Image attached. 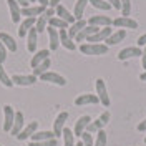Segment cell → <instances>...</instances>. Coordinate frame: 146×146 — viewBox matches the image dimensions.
<instances>
[{"instance_id": "obj_19", "label": "cell", "mask_w": 146, "mask_h": 146, "mask_svg": "<svg viewBox=\"0 0 146 146\" xmlns=\"http://www.w3.org/2000/svg\"><path fill=\"white\" fill-rule=\"evenodd\" d=\"M125 36H126V30H123V28H119V30H116V32H113L111 35L105 40V45H118L121 40H125Z\"/></svg>"}, {"instance_id": "obj_45", "label": "cell", "mask_w": 146, "mask_h": 146, "mask_svg": "<svg viewBox=\"0 0 146 146\" xmlns=\"http://www.w3.org/2000/svg\"><path fill=\"white\" fill-rule=\"evenodd\" d=\"M141 65H143V68H145V72H146V46H145V50H143V53H141Z\"/></svg>"}, {"instance_id": "obj_30", "label": "cell", "mask_w": 146, "mask_h": 146, "mask_svg": "<svg viewBox=\"0 0 146 146\" xmlns=\"http://www.w3.org/2000/svg\"><path fill=\"white\" fill-rule=\"evenodd\" d=\"M48 15L46 13H42L40 17H36V23H35V28L38 33H42L43 30H46V25H48Z\"/></svg>"}, {"instance_id": "obj_52", "label": "cell", "mask_w": 146, "mask_h": 146, "mask_svg": "<svg viewBox=\"0 0 146 146\" xmlns=\"http://www.w3.org/2000/svg\"><path fill=\"white\" fill-rule=\"evenodd\" d=\"M145 145H146V136H145Z\"/></svg>"}, {"instance_id": "obj_17", "label": "cell", "mask_w": 146, "mask_h": 146, "mask_svg": "<svg viewBox=\"0 0 146 146\" xmlns=\"http://www.w3.org/2000/svg\"><path fill=\"white\" fill-rule=\"evenodd\" d=\"M36 128H38V121H30L27 126H25V128H23V129H22V131L17 135V138L20 139V141H25L27 138H30L33 133H35Z\"/></svg>"}, {"instance_id": "obj_20", "label": "cell", "mask_w": 146, "mask_h": 146, "mask_svg": "<svg viewBox=\"0 0 146 146\" xmlns=\"http://www.w3.org/2000/svg\"><path fill=\"white\" fill-rule=\"evenodd\" d=\"M58 35H60V43H62V45L66 48V50L73 52V50L76 48L75 42H73L72 38L68 36V32H66V28H62V30H58Z\"/></svg>"}, {"instance_id": "obj_6", "label": "cell", "mask_w": 146, "mask_h": 146, "mask_svg": "<svg viewBox=\"0 0 146 146\" xmlns=\"http://www.w3.org/2000/svg\"><path fill=\"white\" fill-rule=\"evenodd\" d=\"M141 53H143V50H141L139 46H126V48H123V50L118 53V60L119 62H125V60H128V58L141 56Z\"/></svg>"}, {"instance_id": "obj_24", "label": "cell", "mask_w": 146, "mask_h": 146, "mask_svg": "<svg viewBox=\"0 0 146 146\" xmlns=\"http://www.w3.org/2000/svg\"><path fill=\"white\" fill-rule=\"evenodd\" d=\"M22 129H23V113L22 111H15V121H13V126L10 129V135L17 136Z\"/></svg>"}, {"instance_id": "obj_43", "label": "cell", "mask_w": 146, "mask_h": 146, "mask_svg": "<svg viewBox=\"0 0 146 146\" xmlns=\"http://www.w3.org/2000/svg\"><path fill=\"white\" fill-rule=\"evenodd\" d=\"M138 131H141V133H145V131H146V118L143 119V121H139V123H138Z\"/></svg>"}, {"instance_id": "obj_8", "label": "cell", "mask_w": 146, "mask_h": 146, "mask_svg": "<svg viewBox=\"0 0 146 146\" xmlns=\"http://www.w3.org/2000/svg\"><path fill=\"white\" fill-rule=\"evenodd\" d=\"M66 119H68V113H66V111H62V113L56 116V119L53 121V133H55V138L62 136Z\"/></svg>"}, {"instance_id": "obj_16", "label": "cell", "mask_w": 146, "mask_h": 146, "mask_svg": "<svg viewBox=\"0 0 146 146\" xmlns=\"http://www.w3.org/2000/svg\"><path fill=\"white\" fill-rule=\"evenodd\" d=\"M48 7H43V5H33V7H25V9H22V15L27 18V17H33L36 18V15L40 17L42 13H45V10Z\"/></svg>"}, {"instance_id": "obj_3", "label": "cell", "mask_w": 146, "mask_h": 146, "mask_svg": "<svg viewBox=\"0 0 146 146\" xmlns=\"http://www.w3.org/2000/svg\"><path fill=\"white\" fill-rule=\"evenodd\" d=\"M38 78H40V82L53 83V85H58V86H65L66 85V80L62 75H58V73H55V72H45L43 75H40Z\"/></svg>"}, {"instance_id": "obj_14", "label": "cell", "mask_w": 146, "mask_h": 146, "mask_svg": "<svg viewBox=\"0 0 146 146\" xmlns=\"http://www.w3.org/2000/svg\"><path fill=\"white\" fill-rule=\"evenodd\" d=\"M55 15H56L58 18H62V20H65V22H66V23H70V25L76 22V20H75V17H73V13H70V12H68V9H66V7H63L62 3L55 9Z\"/></svg>"}, {"instance_id": "obj_23", "label": "cell", "mask_w": 146, "mask_h": 146, "mask_svg": "<svg viewBox=\"0 0 146 146\" xmlns=\"http://www.w3.org/2000/svg\"><path fill=\"white\" fill-rule=\"evenodd\" d=\"M0 42L5 45V48L9 50V52H17V42L13 40V36H10L9 33H5V32H2L0 33Z\"/></svg>"}, {"instance_id": "obj_27", "label": "cell", "mask_w": 146, "mask_h": 146, "mask_svg": "<svg viewBox=\"0 0 146 146\" xmlns=\"http://www.w3.org/2000/svg\"><path fill=\"white\" fill-rule=\"evenodd\" d=\"M86 3H88V0H76L75 10H73V17H75V20H82L83 18V13H85V9H86Z\"/></svg>"}, {"instance_id": "obj_18", "label": "cell", "mask_w": 146, "mask_h": 146, "mask_svg": "<svg viewBox=\"0 0 146 146\" xmlns=\"http://www.w3.org/2000/svg\"><path fill=\"white\" fill-rule=\"evenodd\" d=\"M100 30V27H93V25H86V27L83 28L82 32H78V35L75 36V40L76 42H86L91 35H95L96 32Z\"/></svg>"}, {"instance_id": "obj_53", "label": "cell", "mask_w": 146, "mask_h": 146, "mask_svg": "<svg viewBox=\"0 0 146 146\" xmlns=\"http://www.w3.org/2000/svg\"><path fill=\"white\" fill-rule=\"evenodd\" d=\"M0 146H2V145H0Z\"/></svg>"}, {"instance_id": "obj_2", "label": "cell", "mask_w": 146, "mask_h": 146, "mask_svg": "<svg viewBox=\"0 0 146 146\" xmlns=\"http://www.w3.org/2000/svg\"><path fill=\"white\" fill-rule=\"evenodd\" d=\"M95 88H96V96L100 98V103L103 105V106H106V108H108L110 105H111V101H110L108 90H106L105 80H103V78H98V80L95 82Z\"/></svg>"}, {"instance_id": "obj_10", "label": "cell", "mask_w": 146, "mask_h": 146, "mask_svg": "<svg viewBox=\"0 0 146 146\" xmlns=\"http://www.w3.org/2000/svg\"><path fill=\"white\" fill-rule=\"evenodd\" d=\"M12 82H13V85H18V86H30V85L36 83V76L35 75H13Z\"/></svg>"}, {"instance_id": "obj_39", "label": "cell", "mask_w": 146, "mask_h": 146, "mask_svg": "<svg viewBox=\"0 0 146 146\" xmlns=\"http://www.w3.org/2000/svg\"><path fill=\"white\" fill-rule=\"evenodd\" d=\"M82 143H83V146H93V145H95L91 133H88V131H85V133H83V135H82Z\"/></svg>"}, {"instance_id": "obj_32", "label": "cell", "mask_w": 146, "mask_h": 146, "mask_svg": "<svg viewBox=\"0 0 146 146\" xmlns=\"http://www.w3.org/2000/svg\"><path fill=\"white\" fill-rule=\"evenodd\" d=\"M50 66H52V62H50V58H46L45 62H42L36 68H33V75L38 78L40 75H43L45 72H48V68H50Z\"/></svg>"}, {"instance_id": "obj_47", "label": "cell", "mask_w": 146, "mask_h": 146, "mask_svg": "<svg viewBox=\"0 0 146 146\" xmlns=\"http://www.w3.org/2000/svg\"><path fill=\"white\" fill-rule=\"evenodd\" d=\"M15 2H17V3L20 5V7H22V9H25V7H28V3H30L28 0H15Z\"/></svg>"}, {"instance_id": "obj_33", "label": "cell", "mask_w": 146, "mask_h": 146, "mask_svg": "<svg viewBox=\"0 0 146 146\" xmlns=\"http://www.w3.org/2000/svg\"><path fill=\"white\" fill-rule=\"evenodd\" d=\"M105 126H106V125H105V123H103V121H101V119L98 118V119H95V121H91L90 125L86 126V131L93 135V133H98L100 129H103Z\"/></svg>"}, {"instance_id": "obj_12", "label": "cell", "mask_w": 146, "mask_h": 146, "mask_svg": "<svg viewBox=\"0 0 146 146\" xmlns=\"http://www.w3.org/2000/svg\"><path fill=\"white\" fill-rule=\"evenodd\" d=\"M100 103V98L96 95H90V93H85L75 98V105L76 106H85V105H96Z\"/></svg>"}, {"instance_id": "obj_13", "label": "cell", "mask_w": 146, "mask_h": 146, "mask_svg": "<svg viewBox=\"0 0 146 146\" xmlns=\"http://www.w3.org/2000/svg\"><path fill=\"white\" fill-rule=\"evenodd\" d=\"M35 23H36V18L33 17H27V18H23V22L20 23V27H18V36H27V33L30 32V28H33L35 27Z\"/></svg>"}, {"instance_id": "obj_50", "label": "cell", "mask_w": 146, "mask_h": 146, "mask_svg": "<svg viewBox=\"0 0 146 146\" xmlns=\"http://www.w3.org/2000/svg\"><path fill=\"white\" fill-rule=\"evenodd\" d=\"M75 146H83V143H82V141H80V143H76V145H75Z\"/></svg>"}, {"instance_id": "obj_5", "label": "cell", "mask_w": 146, "mask_h": 146, "mask_svg": "<svg viewBox=\"0 0 146 146\" xmlns=\"http://www.w3.org/2000/svg\"><path fill=\"white\" fill-rule=\"evenodd\" d=\"M88 25H93V27H111L113 25V20L108 17V15H91L88 18Z\"/></svg>"}, {"instance_id": "obj_11", "label": "cell", "mask_w": 146, "mask_h": 146, "mask_svg": "<svg viewBox=\"0 0 146 146\" xmlns=\"http://www.w3.org/2000/svg\"><path fill=\"white\" fill-rule=\"evenodd\" d=\"M113 27L116 28H138V22L129 17H118L113 20Z\"/></svg>"}, {"instance_id": "obj_34", "label": "cell", "mask_w": 146, "mask_h": 146, "mask_svg": "<svg viewBox=\"0 0 146 146\" xmlns=\"http://www.w3.org/2000/svg\"><path fill=\"white\" fill-rule=\"evenodd\" d=\"M0 83H2L3 86H7V88H12V86H13V82L10 80V76L7 75V72L3 70L2 65H0Z\"/></svg>"}, {"instance_id": "obj_1", "label": "cell", "mask_w": 146, "mask_h": 146, "mask_svg": "<svg viewBox=\"0 0 146 146\" xmlns=\"http://www.w3.org/2000/svg\"><path fill=\"white\" fill-rule=\"evenodd\" d=\"M80 52L83 55H106L108 45H105V43H82Z\"/></svg>"}, {"instance_id": "obj_35", "label": "cell", "mask_w": 146, "mask_h": 146, "mask_svg": "<svg viewBox=\"0 0 146 146\" xmlns=\"http://www.w3.org/2000/svg\"><path fill=\"white\" fill-rule=\"evenodd\" d=\"M106 143H108V136H106L105 129H100L96 133V139H95V145L93 146H106Z\"/></svg>"}, {"instance_id": "obj_42", "label": "cell", "mask_w": 146, "mask_h": 146, "mask_svg": "<svg viewBox=\"0 0 146 146\" xmlns=\"http://www.w3.org/2000/svg\"><path fill=\"white\" fill-rule=\"evenodd\" d=\"M110 5L113 7V9H116V10H121V3H119V0H106Z\"/></svg>"}, {"instance_id": "obj_4", "label": "cell", "mask_w": 146, "mask_h": 146, "mask_svg": "<svg viewBox=\"0 0 146 146\" xmlns=\"http://www.w3.org/2000/svg\"><path fill=\"white\" fill-rule=\"evenodd\" d=\"M3 131L5 133H10V129L13 126V121H15V111L10 105H5L3 106Z\"/></svg>"}, {"instance_id": "obj_37", "label": "cell", "mask_w": 146, "mask_h": 146, "mask_svg": "<svg viewBox=\"0 0 146 146\" xmlns=\"http://www.w3.org/2000/svg\"><path fill=\"white\" fill-rule=\"evenodd\" d=\"M88 2H90L95 9H100V10H110L111 9V5H110L106 0H88Z\"/></svg>"}, {"instance_id": "obj_25", "label": "cell", "mask_w": 146, "mask_h": 146, "mask_svg": "<svg viewBox=\"0 0 146 146\" xmlns=\"http://www.w3.org/2000/svg\"><path fill=\"white\" fill-rule=\"evenodd\" d=\"M48 55H50V50H40V52H36V53L32 56V60H30L32 68H36L42 62H45L46 58H48Z\"/></svg>"}, {"instance_id": "obj_29", "label": "cell", "mask_w": 146, "mask_h": 146, "mask_svg": "<svg viewBox=\"0 0 146 146\" xmlns=\"http://www.w3.org/2000/svg\"><path fill=\"white\" fill-rule=\"evenodd\" d=\"M48 27H53V28H56V30H62V28H66V30H68L70 23H66L65 20H62V18H58V17H52L48 20Z\"/></svg>"}, {"instance_id": "obj_46", "label": "cell", "mask_w": 146, "mask_h": 146, "mask_svg": "<svg viewBox=\"0 0 146 146\" xmlns=\"http://www.w3.org/2000/svg\"><path fill=\"white\" fill-rule=\"evenodd\" d=\"M60 2H62V0H50V3H48V7H52V9H56V7L60 5Z\"/></svg>"}, {"instance_id": "obj_48", "label": "cell", "mask_w": 146, "mask_h": 146, "mask_svg": "<svg viewBox=\"0 0 146 146\" xmlns=\"http://www.w3.org/2000/svg\"><path fill=\"white\" fill-rule=\"evenodd\" d=\"M38 2V5H43V7H48V3H50V0H36Z\"/></svg>"}, {"instance_id": "obj_49", "label": "cell", "mask_w": 146, "mask_h": 146, "mask_svg": "<svg viewBox=\"0 0 146 146\" xmlns=\"http://www.w3.org/2000/svg\"><path fill=\"white\" fill-rule=\"evenodd\" d=\"M139 80H141V82H146V72H143L139 75Z\"/></svg>"}, {"instance_id": "obj_9", "label": "cell", "mask_w": 146, "mask_h": 146, "mask_svg": "<svg viewBox=\"0 0 146 146\" xmlns=\"http://www.w3.org/2000/svg\"><path fill=\"white\" fill-rule=\"evenodd\" d=\"M90 123H91V118L88 116V115H83V116H80V118L76 119V125H75V129H73V135L82 138V135L86 131V126H88Z\"/></svg>"}, {"instance_id": "obj_28", "label": "cell", "mask_w": 146, "mask_h": 146, "mask_svg": "<svg viewBox=\"0 0 146 146\" xmlns=\"http://www.w3.org/2000/svg\"><path fill=\"white\" fill-rule=\"evenodd\" d=\"M30 138L32 141H45V139H53L55 133L53 131H35Z\"/></svg>"}, {"instance_id": "obj_38", "label": "cell", "mask_w": 146, "mask_h": 146, "mask_svg": "<svg viewBox=\"0 0 146 146\" xmlns=\"http://www.w3.org/2000/svg\"><path fill=\"white\" fill-rule=\"evenodd\" d=\"M28 146H56V138L45 139V141H32Z\"/></svg>"}, {"instance_id": "obj_41", "label": "cell", "mask_w": 146, "mask_h": 146, "mask_svg": "<svg viewBox=\"0 0 146 146\" xmlns=\"http://www.w3.org/2000/svg\"><path fill=\"white\" fill-rule=\"evenodd\" d=\"M110 118H111V115H110V111H103L100 115V119L105 123V125H108V121H110Z\"/></svg>"}, {"instance_id": "obj_22", "label": "cell", "mask_w": 146, "mask_h": 146, "mask_svg": "<svg viewBox=\"0 0 146 146\" xmlns=\"http://www.w3.org/2000/svg\"><path fill=\"white\" fill-rule=\"evenodd\" d=\"M46 32H48V40H50V50H56L60 46V35H58V30L53 27H46Z\"/></svg>"}, {"instance_id": "obj_31", "label": "cell", "mask_w": 146, "mask_h": 146, "mask_svg": "<svg viewBox=\"0 0 146 146\" xmlns=\"http://www.w3.org/2000/svg\"><path fill=\"white\" fill-rule=\"evenodd\" d=\"M63 146H75V135L70 128H63Z\"/></svg>"}, {"instance_id": "obj_40", "label": "cell", "mask_w": 146, "mask_h": 146, "mask_svg": "<svg viewBox=\"0 0 146 146\" xmlns=\"http://www.w3.org/2000/svg\"><path fill=\"white\" fill-rule=\"evenodd\" d=\"M7 53H9V50H7L5 45L0 42V65H3V62L7 60Z\"/></svg>"}, {"instance_id": "obj_21", "label": "cell", "mask_w": 146, "mask_h": 146, "mask_svg": "<svg viewBox=\"0 0 146 146\" xmlns=\"http://www.w3.org/2000/svg\"><path fill=\"white\" fill-rule=\"evenodd\" d=\"M86 25H88V22H86L85 18H82V20H76V22H75V23H72V25L68 27V30H66V32H68V36L73 40L75 36L78 35V32H82Z\"/></svg>"}, {"instance_id": "obj_7", "label": "cell", "mask_w": 146, "mask_h": 146, "mask_svg": "<svg viewBox=\"0 0 146 146\" xmlns=\"http://www.w3.org/2000/svg\"><path fill=\"white\" fill-rule=\"evenodd\" d=\"M111 33H113L111 27H103V28H100L95 35H91L86 42H88V43H101V42H105Z\"/></svg>"}, {"instance_id": "obj_51", "label": "cell", "mask_w": 146, "mask_h": 146, "mask_svg": "<svg viewBox=\"0 0 146 146\" xmlns=\"http://www.w3.org/2000/svg\"><path fill=\"white\" fill-rule=\"evenodd\" d=\"M28 2H36V0H28Z\"/></svg>"}, {"instance_id": "obj_15", "label": "cell", "mask_w": 146, "mask_h": 146, "mask_svg": "<svg viewBox=\"0 0 146 146\" xmlns=\"http://www.w3.org/2000/svg\"><path fill=\"white\" fill-rule=\"evenodd\" d=\"M7 5H9V10H10L12 22L18 23V22H20V18H22V7L18 5L15 0H7Z\"/></svg>"}, {"instance_id": "obj_36", "label": "cell", "mask_w": 146, "mask_h": 146, "mask_svg": "<svg viewBox=\"0 0 146 146\" xmlns=\"http://www.w3.org/2000/svg\"><path fill=\"white\" fill-rule=\"evenodd\" d=\"M121 3V17H129L131 13V0H119Z\"/></svg>"}, {"instance_id": "obj_26", "label": "cell", "mask_w": 146, "mask_h": 146, "mask_svg": "<svg viewBox=\"0 0 146 146\" xmlns=\"http://www.w3.org/2000/svg\"><path fill=\"white\" fill-rule=\"evenodd\" d=\"M36 35H38V32H36V28H30V32L27 33V38H28V42H27V48H28V52H32V53H35L36 52Z\"/></svg>"}, {"instance_id": "obj_44", "label": "cell", "mask_w": 146, "mask_h": 146, "mask_svg": "<svg viewBox=\"0 0 146 146\" xmlns=\"http://www.w3.org/2000/svg\"><path fill=\"white\" fill-rule=\"evenodd\" d=\"M136 46H146V33L138 38V45Z\"/></svg>"}]
</instances>
